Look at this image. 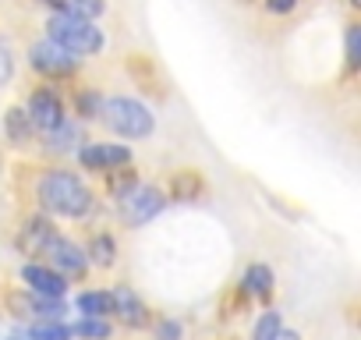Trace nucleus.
I'll return each instance as SVG.
<instances>
[{
	"mask_svg": "<svg viewBox=\"0 0 361 340\" xmlns=\"http://www.w3.org/2000/svg\"><path fill=\"white\" fill-rule=\"evenodd\" d=\"M36 199L47 213L54 217H68V220H82L92 210V192L85 188V181L71 170H47L36 181Z\"/></svg>",
	"mask_w": 361,
	"mask_h": 340,
	"instance_id": "obj_1",
	"label": "nucleus"
},
{
	"mask_svg": "<svg viewBox=\"0 0 361 340\" xmlns=\"http://www.w3.org/2000/svg\"><path fill=\"white\" fill-rule=\"evenodd\" d=\"M47 40L57 43L61 50H68L71 57H92V54H99L106 47V36L96 22L71 18V15L47 18Z\"/></svg>",
	"mask_w": 361,
	"mask_h": 340,
	"instance_id": "obj_2",
	"label": "nucleus"
},
{
	"mask_svg": "<svg viewBox=\"0 0 361 340\" xmlns=\"http://www.w3.org/2000/svg\"><path fill=\"white\" fill-rule=\"evenodd\" d=\"M99 121L106 124V131H114L121 138H135V142L149 138L152 128H156L149 107L138 103V99H131V96H110V99H103Z\"/></svg>",
	"mask_w": 361,
	"mask_h": 340,
	"instance_id": "obj_3",
	"label": "nucleus"
},
{
	"mask_svg": "<svg viewBox=\"0 0 361 340\" xmlns=\"http://www.w3.org/2000/svg\"><path fill=\"white\" fill-rule=\"evenodd\" d=\"M166 206V195L156 185H135L128 195H121V217L131 227H142L149 220H156Z\"/></svg>",
	"mask_w": 361,
	"mask_h": 340,
	"instance_id": "obj_4",
	"label": "nucleus"
},
{
	"mask_svg": "<svg viewBox=\"0 0 361 340\" xmlns=\"http://www.w3.org/2000/svg\"><path fill=\"white\" fill-rule=\"evenodd\" d=\"M29 64L43 75V78H71L78 71V57H71L68 50H61L50 40H39L29 47Z\"/></svg>",
	"mask_w": 361,
	"mask_h": 340,
	"instance_id": "obj_5",
	"label": "nucleus"
},
{
	"mask_svg": "<svg viewBox=\"0 0 361 340\" xmlns=\"http://www.w3.org/2000/svg\"><path fill=\"white\" fill-rule=\"evenodd\" d=\"M43 259H47V266L54 269V273H61L64 280H82L85 273H89V259H85V248H78L75 241H68V238H54L47 248H43Z\"/></svg>",
	"mask_w": 361,
	"mask_h": 340,
	"instance_id": "obj_6",
	"label": "nucleus"
},
{
	"mask_svg": "<svg viewBox=\"0 0 361 340\" xmlns=\"http://www.w3.org/2000/svg\"><path fill=\"white\" fill-rule=\"evenodd\" d=\"M85 170H96V174H110V170H121L131 163V149L117 145V142H92L78 152Z\"/></svg>",
	"mask_w": 361,
	"mask_h": 340,
	"instance_id": "obj_7",
	"label": "nucleus"
},
{
	"mask_svg": "<svg viewBox=\"0 0 361 340\" xmlns=\"http://www.w3.org/2000/svg\"><path fill=\"white\" fill-rule=\"evenodd\" d=\"M25 114H29V121H32V128L36 131H54L61 121H68L64 117V103H61V96L54 92V89H36L32 96H29V107H25Z\"/></svg>",
	"mask_w": 361,
	"mask_h": 340,
	"instance_id": "obj_8",
	"label": "nucleus"
},
{
	"mask_svg": "<svg viewBox=\"0 0 361 340\" xmlns=\"http://www.w3.org/2000/svg\"><path fill=\"white\" fill-rule=\"evenodd\" d=\"M110 298H114V315L128 326V329H145L149 326V308H145V301L128 287V284H117L114 291H110Z\"/></svg>",
	"mask_w": 361,
	"mask_h": 340,
	"instance_id": "obj_9",
	"label": "nucleus"
},
{
	"mask_svg": "<svg viewBox=\"0 0 361 340\" xmlns=\"http://www.w3.org/2000/svg\"><path fill=\"white\" fill-rule=\"evenodd\" d=\"M22 280L32 287V294H43V298H64V291H68V280L61 273H54L50 266H39V262H29L22 269Z\"/></svg>",
	"mask_w": 361,
	"mask_h": 340,
	"instance_id": "obj_10",
	"label": "nucleus"
},
{
	"mask_svg": "<svg viewBox=\"0 0 361 340\" xmlns=\"http://www.w3.org/2000/svg\"><path fill=\"white\" fill-rule=\"evenodd\" d=\"M54 238H57L54 224L43 220V217H36V220H29V224L22 227V234H18V248H22L25 255H43V248H47Z\"/></svg>",
	"mask_w": 361,
	"mask_h": 340,
	"instance_id": "obj_11",
	"label": "nucleus"
},
{
	"mask_svg": "<svg viewBox=\"0 0 361 340\" xmlns=\"http://www.w3.org/2000/svg\"><path fill=\"white\" fill-rule=\"evenodd\" d=\"M43 4H50L57 15L85 18V22H96L106 11V0H43Z\"/></svg>",
	"mask_w": 361,
	"mask_h": 340,
	"instance_id": "obj_12",
	"label": "nucleus"
},
{
	"mask_svg": "<svg viewBox=\"0 0 361 340\" xmlns=\"http://www.w3.org/2000/svg\"><path fill=\"white\" fill-rule=\"evenodd\" d=\"M43 138H47V149H50V152H71V149H78V142H82V128L71 124V121H61V124H57L54 131H47Z\"/></svg>",
	"mask_w": 361,
	"mask_h": 340,
	"instance_id": "obj_13",
	"label": "nucleus"
},
{
	"mask_svg": "<svg viewBox=\"0 0 361 340\" xmlns=\"http://www.w3.org/2000/svg\"><path fill=\"white\" fill-rule=\"evenodd\" d=\"M202 195V178L195 174V170H177V174L170 178V199L177 202H192Z\"/></svg>",
	"mask_w": 361,
	"mask_h": 340,
	"instance_id": "obj_14",
	"label": "nucleus"
},
{
	"mask_svg": "<svg viewBox=\"0 0 361 340\" xmlns=\"http://www.w3.org/2000/svg\"><path fill=\"white\" fill-rule=\"evenodd\" d=\"M4 131H8V138H11L15 145H25V142H32V135H36V128H32V121H29V114H25L22 107H11V110L4 114Z\"/></svg>",
	"mask_w": 361,
	"mask_h": 340,
	"instance_id": "obj_15",
	"label": "nucleus"
},
{
	"mask_svg": "<svg viewBox=\"0 0 361 340\" xmlns=\"http://www.w3.org/2000/svg\"><path fill=\"white\" fill-rule=\"evenodd\" d=\"M85 259H89L92 266L110 269V266L117 262V241H114V234H96V238L89 241V248H85Z\"/></svg>",
	"mask_w": 361,
	"mask_h": 340,
	"instance_id": "obj_16",
	"label": "nucleus"
},
{
	"mask_svg": "<svg viewBox=\"0 0 361 340\" xmlns=\"http://www.w3.org/2000/svg\"><path fill=\"white\" fill-rule=\"evenodd\" d=\"M245 291L262 298V301H269V294H273V269L262 266V262H252L245 269Z\"/></svg>",
	"mask_w": 361,
	"mask_h": 340,
	"instance_id": "obj_17",
	"label": "nucleus"
},
{
	"mask_svg": "<svg viewBox=\"0 0 361 340\" xmlns=\"http://www.w3.org/2000/svg\"><path fill=\"white\" fill-rule=\"evenodd\" d=\"M75 305H78L82 315H96V319L114 315V298H110V291H82Z\"/></svg>",
	"mask_w": 361,
	"mask_h": 340,
	"instance_id": "obj_18",
	"label": "nucleus"
},
{
	"mask_svg": "<svg viewBox=\"0 0 361 340\" xmlns=\"http://www.w3.org/2000/svg\"><path fill=\"white\" fill-rule=\"evenodd\" d=\"M71 336H78V340H110V333H114V326H110V319H96V315H82L71 329H68Z\"/></svg>",
	"mask_w": 361,
	"mask_h": 340,
	"instance_id": "obj_19",
	"label": "nucleus"
},
{
	"mask_svg": "<svg viewBox=\"0 0 361 340\" xmlns=\"http://www.w3.org/2000/svg\"><path fill=\"white\" fill-rule=\"evenodd\" d=\"M99 107H103V92H96V89H75V110H78L82 121L99 117Z\"/></svg>",
	"mask_w": 361,
	"mask_h": 340,
	"instance_id": "obj_20",
	"label": "nucleus"
},
{
	"mask_svg": "<svg viewBox=\"0 0 361 340\" xmlns=\"http://www.w3.org/2000/svg\"><path fill=\"white\" fill-rule=\"evenodd\" d=\"M280 329H283V319H280L276 308H269V312L259 315V322H255V329H252V340H273Z\"/></svg>",
	"mask_w": 361,
	"mask_h": 340,
	"instance_id": "obj_21",
	"label": "nucleus"
},
{
	"mask_svg": "<svg viewBox=\"0 0 361 340\" xmlns=\"http://www.w3.org/2000/svg\"><path fill=\"white\" fill-rule=\"evenodd\" d=\"M361 68V25L350 22L347 25V71L354 75Z\"/></svg>",
	"mask_w": 361,
	"mask_h": 340,
	"instance_id": "obj_22",
	"label": "nucleus"
},
{
	"mask_svg": "<svg viewBox=\"0 0 361 340\" xmlns=\"http://www.w3.org/2000/svg\"><path fill=\"white\" fill-rule=\"evenodd\" d=\"M71 333H68V326H61V322H36V326H29V333H25V340H68Z\"/></svg>",
	"mask_w": 361,
	"mask_h": 340,
	"instance_id": "obj_23",
	"label": "nucleus"
},
{
	"mask_svg": "<svg viewBox=\"0 0 361 340\" xmlns=\"http://www.w3.org/2000/svg\"><path fill=\"white\" fill-rule=\"evenodd\" d=\"M110 192L121 199V195H128L135 185H138V178H135V170H128V166H121V170H110Z\"/></svg>",
	"mask_w": 361,
	"mask_h": 340,
	"instance_id": "obj_24",
	"label": "nucleus"
},
{
	"mask_svg": "<svg viewBox=\"0 0 361 340\" xmlns=\"http://www.w3.org/2000/svg\"><path fill=\"white\" fill-rule=\"evenodd\" d=\"M156 340H180V322L159 319V322H156Z\"/></svg>",
	"mask_w": 361,
	"mask_h": 340,
	"instance_id": "obj_25",
	"label": "nucleus"
},
{
	"mask_svg": "<svg viewBox=\"0 0 361 340\" xmlns=\"http://www.w3.org/2000/svg\"><path fill=\"white\" fill-rule=\"evenodd\" d=\"M298 8V0H266V11L269 15H290Z\"/></svg>",
	"mask_w": 361,
	"mask_h": 340,
	"instance_id": "obj_26",
	"label": "nucleus"
},
{
	"mask_svg": "<svg viewBox=\"0 0 361 340\" xmlns=\"http://www.w3.org/2000/svg\"><path fill=\"white\" fill-rule=\"evenodd\" d=\"M273 340H301V336H298V333H294V329H280V333H276V336H273Z\"/></svg>",
	"mask_w": 361,
	"mask_h": 340,
	"instance_id": "obj_27",
	"label": "nucleus"
},
{
	"mask_svg": "<svg viewBox=\"0 0 361 340\" xmlns=\"http://www.w3.org/2000/svg\"><path fill=\"white\" fill-rule=\"evenodd\" d=\"M238 4H252V0H238Z\"/></svg>",
	"mask_w": 361,
	"mask_h": 340,
	"instance_id": "obj_28",
	"label": "nucleus"
},
{
	"mask_svg": "<svg viewBox=\"0 0 361 340\" xmlns=\"http://www.w3.org/2000/svg\"><path fill=\"white\" fill-rule=\"evenodd\" d=\"M11 340H22V336H11Z\"/></svg>",
	"mask_w": 361,
	"mask_h": 340,
	"instance_id": "obj_29",
	"label": "nucleus"
}]
</instances>
